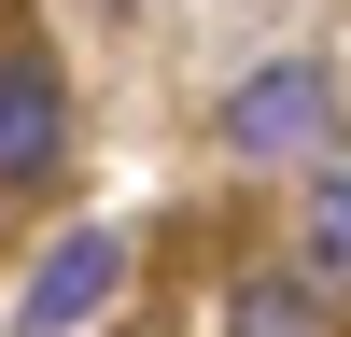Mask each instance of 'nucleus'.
<instances>
[{
	"label": "nucleus",
	"instance_id": "obj_1",
	"mask_svg": "<svg viewBox=\"0 0 351 337\" xmlns=\"http://www.w3.org/2000/svg\"><path fill=\"white\" fill-rule=\"evenodd\" d=\"M324 127H337V84L309 71V56L295 71H253L239 99H225V140H239V155H309Z\"/></svg>",
	"mask_w": 351,
	"mask_h": 337
},
{
	"label": "nucleus",
	"instance_id": "obj_2",
	"mask_svg": "<svg viewBox=\"0 0 351 337\" xmlns=\"http://www.w3.org/2000/svg\"><path fill=\"white\" fill-rule=\"evenodd\" d=\"M56 155H71V99H56V71L0 56V183H43Z\"/></svg>",
	"mask_w": 351,
	"mask_h": 337
},
{
	"label": "nucleus",
	"instance_id": "obj_3",
	"mask_svg": "<svg viewBox=\"0 0 351 337\" xmlns=\"http://www.w3.org/2000/svg\"><path fill=\"white\" fill-rule=\"evenodd\" d=\"M99 295H112V239L84 225V239H56V253H43V281H28V323L56 337V323H84Z\"/></svg>",
	"mask_w": 351,
	"mask_h": 337
},
{
	"label": "nucleus",
	"instance_id": "obj_4",
	"mask_svg": "<svg viewBox=\"0 0 351 337\" xmlns=\"http://www.w3.org/2000/svg\"><path fill=\"white\" fill-rule=\"evenodd\" d=\"M309 281H351V168L309 183Z\"/></svg>",
	"mask_w": 351,
	"mask_h": 337
},
{
	"label": "nucleus",
	"instance_id": "obj_5",
	"mask_svg": "<svg viewBox=\"0 0 351 337\" xmlns=\"http://www.w3.org/2000/svg\"><path fill=\"white\" fill-rule=\"evenodd\" d=\"M225 337H324V323H309V295H281V281H239V295H225Z\"/></svg>",
	"mask_w": 351,
	"mask_h": 337
}]
</instances>
